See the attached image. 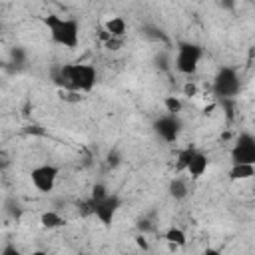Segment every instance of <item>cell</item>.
Listing matches in <instances>:
<instances>
[{"label": "cell", "instance_id": "e0dca14e", "mask_svg": "<svg viewBox=\"0 0 255 255\" xmlns=\"http://www.w3.org/2000/svg\"><path fill=\"white\" fill-rule=\"evenodd\" d=\"M102 40H104V48H106L108 52H118V50H122V46H124V38H112V36H108L106 32H102Z\"/></svg>", "mask_w": 255, "mask_h": 255}, {"label": "cell", "instance_id": "d6986e66", "mask_svg": "<svg viewBox=\"0 0 255 255\" xmlns=\"http://www.w3.org/2000/svg\"><path fill=\"white\" fill-rule=\"evenodd\" d=\"M60 98H62L64 102H82V100H84L82 94L72 92V90H60Z\"/></svg>", "mask_w": 255, "mask_h": 255}, {"label": "cell", "instance_id": "2e32d148", "mask_svg": "<svg viewBox=\"0 0 255 255\" xmlns=\"http://www.w3.org/2000/svg\"><path fill=\"white\" fill-rule=\"evenodd\" d=\"M163 106H165V112L171 114V116H177L181 112V108H183V104H181V100L177 96H167L163 100Z\"/></svg>", "mask_w": 255, "mask_h": 255}, {"label": "cell", "instance_id": "30bf717a", "mask_svg": "<svg viewBox=\"0 0 255 255\" xmlns=\"http://www.w3.org/2000/svg\"><path fill=\"white\" fill-rule=\"evenodd\" d=\"M104 32L112 38H124L128 34V24L122 16H112L104 22Z\"/></svg>", "mask_w": 255, "mask_h": 255}, {"label": "cell", "instance_id": "6da1fadb", "mask_svg": "<svg viewBox=\"0 0 255 255\" xmlns=\"http://www.w3.org/2000/svg\"><path fill=\"white\" fill-rule=\"evenodd\" d=\"M42 22L50 34V40L58 46H64L68 50L78 48L80 44V22L76 18L60 16V14H46L42 16Z\"/></svg>", "mask_w": 255, "mask_h": 255}, {"label": "cell", "instance_id": "7c38bea8", "mask_svg": "<svg viewBox=\"0 0 255 255\" xmlns=\"http://www.w3.org/2000/svg\"><path fill=\"white\" fill-rule=\"evenodd\" d=\"M167 193H169V197H171V199H175V201H181V199H185V197L189 195V187H187V181H185L183 177L175 175V177L169 181V185H167Z\"/></svg>", "mask_w": 255, "mask_h": 255}, {"label": "cell", "instance_id": "3957f363", "mask_svg": "<svg viewBox=\"0 0 255 255\" xmlns=\"http://www.w3.org/2000/svg\"><path fill=\"white\" fill-rule=\"evenodd\" d=\"M201 56H203V50L199 44H193V42H179L177 44V50H175V60H173V66L179 74H185V76H193L199 68V62H201Z\"/></svg>", "mask_w": 255, "mask_h": 255}, {"label": "cell", "instance_id": "8fae6325", "mask_svg": "<svg viewBox=\"0 0 255 255\" xmlns=\"http://www.w3.org/2000/svg\"><path fill=\"white\" fill-rule=\"evenodd\" d=\"M163 239H165V243H167L171 249H177V247H185V245H187V235H185V231H183L181 227H175V225H171V227H167V229L163 231Z\"/></svg>", "mask_w": 255, "mask_h": 255}, {"label": "cell", "instance_id": "8992f818", "mask_svg": "<svg viewBox=\"0 0 255 255\" xmlns=\"http://www.w3.org/2000/svg\"><path fill=\"white\" fill-rule=\"evenodd\" d=\"M58 175H60V167L58 165H54V163H42V165L32 167L30 181L36 187V191L50 193L54 189L56 181H58Z\"/></svg>", "mask_w": 255, "mask_h": 255}, {"label": "cell", "instance_id": "7a4b0ae2", "mask_svg": "<svg viewBox=\"0 0 255 255\" xmlns=\"http://www.w3.org/2000/svg\"><path fill=\"white\" fill-rule=\"evenodd\" d=\"M68 72H70V90L72 92L88 94L94 90V86L98 82V70L94 64H88V62L68 64Z\"/></svg>", "mask_w": 255, "mask_h": 255}, {"label": "cell", "instance_id": "603a6c76", "mask_svg": "<svg viewBox=\"0 0 255 255\" xmlns=\"http://www.w3.org/2000/svg\"><path fill=\"white\" fill-rule=\"evenodd\" d=\"M199 255H221V249H217V247H205Z\"/></svg>", "mask_w": 255, "mask_h": 255}, {"label": "cell", "instance_id": "ba28073f", "mask_svg": "<svg viewBox=\"0 0 255 255\" xmlns=\"http://www.w3.org/2000/svg\"><path fill=\"white\" fill-rule=\"evenodd\" d=\"M153 131L165 143H175L177 137H179V133H181V122H179L177 116L165 114V116H161V118H157L153 122Z\"/></svg>", "mask_w": 255, "mask_h": 255}, {"label": "cell", "instance_id": "52a82bcc", "mask_svg": "<svg viewBox=\"0 0 255 255\" xmlns=\"http://www.w3.org/2000/svg\"><path fill=\"white\" fill-rule=\"evenodd\" d=\"M120 207H122V197L118 193H110L108 197H104L102 201H98L96 205H92V215L106 229H110L112 223H114V219H116V215H118V211H120Z\"/></svg>", "mask_w": 255, "mask_h": 255}, {"label": "cell", "instance_id": "cb8c5ba5", "mask_svg": "<svg viewBox=\"0 0 255 255\" xmlns=\"http://www.w3.org/2000/svg\"><path fill=\"white\" fill-rule=\"evenodd\" d=\"M32 255H48V253H46V251H42V249H36Z\"/></svg>", "mask_w": 255, "mask_h": 255}, {"label": "cell", "instance_id": "5b68a950", "mask_svg": "<svg viewBox=\"0 0 255 255\" xmlns=\"http://www.w3.org/2000/svg\"><path fill=\"white\" fill-rule=\"evenodd\" d=\"M231 165H255V135L241 131L229 151Z\"/></svg>", "mask_w": 255, "mask_h": 255}, {"label": "cell", "instance_id": "4fadbf2b", "mask_svg": "<svg viewBox=\"0 0 255 255\" xmlns=\"http://www.w3.org/2000/svg\"><path fill=\"white\" fill-rule=\"evenodd\" d=\"M40 225L44 229H58V227H64L66 225V217H62L58 211L50 209V211H44L40 215Z\"/></svg>", "mask_w": 255, "mask_h": 255}, {"label": "cell", "instance_id": "9a60e30c", "mask_svg": "<svg viewBox=\"0 0 255 255\" xmlns=\"http://www.w3.org/2000/svg\"><path fill=\"white\" fill-rule=\"evenodd\" d=\"M112 191L108 189V185L106 183H94L92 185V191H90V199H88V205H90V211H92V205H96L98 201H102L104 197H108Z\"/></svg>", "mask_w": 255, "mask_h": 255}, {"label": "cell", "instance_id": "d4e9b609", "mask_svg": "<svg viewBox=\"0 0 255 255\" xmlns=\"http://www.w3.org/2000/svg\"><path fill=\"white\" fill-rule=\"evenodd\" d=\"M0 88H2V82H0Z\"/></svg>", "mask_w": 255, "mask_h": 255}, {"label": "cell", "instance_id": "ffe728a7", "mask_svg": "<svg viewBox=\"0 0 255 255\" xmlns=\"http://www.w3.org/2000/svg\"><path fill=\"white\" fill-rule=\"evenodd\" d=\"M0 255H20V251H18V247H16V245L6 243V245L2 247V251H0Z\"/></svg>", "mask_w": 255, "mask_h": 255}, {"label": "cell", "instance_id": "9c48e42d", "mask_svg": "<svg viewBox=\"0 0 255 255\" xmlns=\"http://www.w3.org/2000/svg\"><path fill=\"white\" fill-rule=\"evenodd\" d=\"M207 167H209V157H207V153H203L201 149H193L191 151V155H189V159H187V165H185V173L191 177V179H199L205 171H207Z\"/></svg>", "mask_w": 255, "mask_h": 255}, {"label": "cell", "instance_id": "7402d4cb", "mask_svg": "<svg viewBox=\"0 0 255 255\" xmlns=\"http://www.w3.org/2000/svg\"><path fill=\"white\" fill-rule=\"evenodd\" d=\"M135 243H137V247H139V249H143V251H147V249H149L145 235H137V237H135Z\"/></svg>", "mask_w": 255, "mask_h": 255}, {"label": "cell", "instance_id": "44dd1931", "mask_svg": "<svg viewBox=\"0 0 255 255\" xmlns=\"http://www.w3.org/2000/svg\"><path fill=\"white\" fill-rule=\"evenodd\" d=\"M183 94H185V96H189V98H193V96L197 94V86H195L193 82H187V84L183 86Z\"/></svg>", "mask_w": 255, "mask_h": 255}, {"label": "cell", "instance_id": "5bb4252c", "mask_svg": "<svg viewBox=\"0 0 255 255\" xmlns=\"http://www.w3.org/2000/svg\"><path fill=\"white\" fill-rule=\"evenodd\" d=\"M229 179L231 181H245L255 175V165H231L229 169Z\"/></svg>", "mask_w": 255, "mask_h": 255}, {"label": "cell", "instance_id": "277c9868", "mask_svg": "<svg viewBox=\"0 0 255 255\" xmlns=\"http://www.w3.org/2000/svg\"><path fill=\"white\" fill-rule=\"evenodd\" d=\"M241 90V80L235 68L231 66H221L213 78V94L219 100H233Z\"/></svg>", "mask_w": 255, "mask_h": 255}, {"label": "cell", "instance_id": "ac0fdd59", "mask_svg": "<svg viewBox=\"0 0 255 255\" xmlns=\"http://www.w3.org/2000/svg\"><path fill=\"white\" fill-rule=\"evenodd\" d=\"M195 147H185V149H181L179 151V155H177V165H175V169H177V173H181L183 169H185V165H187V159H189V155H191V151H193Z\"/></svg>", "mask_w": 255, "mask_h": 255}]
</instances>
